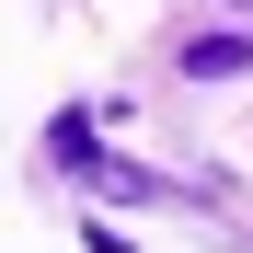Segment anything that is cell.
<instances>
[{"label":"cell","mask_w":253,"mask_h":253,"mask_svg":"<svg viewBox=\"0 0 253 253\" xmlns=\"http://www.w3.org/2000/svg\"><path fill=\"white\" fill-rule=\"evenodd\" d=\"M230 69H253L242 35H196V46H184V81H230Z\"/></svg>","instance_id":"1"}]
</instances>
